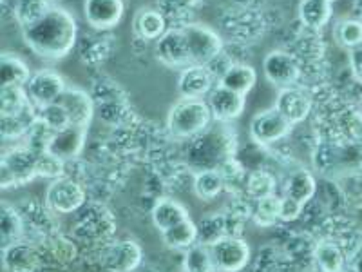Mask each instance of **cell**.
Segmentation results:
<instances>
[{"instance_id":"obj_1","label":"cell","mask_w":362,"mask_h":272,"mask_svg":"<svg viewBox=\"0 0 362 272\" xmlns=\"http://www.w3.org/2000/svg\"><path fill=\"white\" fill-rule=\"evenodd\" d=\"M78 24L73 13L60 6H51L44 17L22 28V38L29 50L42 60H62L76 44Z\"/></svg>"},{"instance_id":"obj_2","label":"cell","mask_w":362,"mask_h":272,"mask_svg":"<svg viewBox=\"0 0 362 272\" xmlns=\"http://www.w3.org/2000/svg\"><path fill=\"white\" fill-rule=\"evenodd\" d=\"M212 120L206 100L180 98L167 113V131L176 140H189L209 129Z\"/></svg>"},{"instance_id":"obj_3","label":"cell","mask_w":362,"mask_h":272,"mask_svg":"<svg viewBox=\"0 0 362 272\" xmlns=\"http://www.w3.org/2000/svg\"><path fill=\"white\" fill-rule=\"evenodd\" d=\"M37 160L38 151L29 145L9 149L8 153L2 154V165H0L2 189H13V187L25 186L29 181L37 180Z\"/></svg>"},{"instance_id":"obj_4","label":"cell","mask_w":362,"mask_h":272,"mask_svg":"<svg viewBox=\"0 0 362 272\" xmlns=\"http://www.w3.org/2000/svg\"><path fill=\"white\" fill-rule=\"evenodd\" d=\"M183 33H185L187 45H189V53L192 64L199 66H210L219 57L223 50V40L214 29H210L205 24H187L183 26Z\"/></svg>"},{"instance_id":"obj_5","label":"cell","mask_w":362,"mask_h":272,"mask_svg":"<svg viewBox=\"0 0 362 272\" xmlns=\"http://www.w3.org/2000/svg\"><path fill=\"white\" fill-rule=\"evenodd\" d=\"M209 249L216 272H239L250 261V245L241 236H225Z\"/></svg>"},{"instance_id":"obj_6","label":"cell","mask_w":362,"mask_h":272,"mask_svg":"<svg viewBox=\"0 0 362 272\" xmlns=\"http://www.w3.org/2000/svg\"><path fill=\"white\" fill-rule=\"evenodd\" d=\"M87 194L78 181L67 176L53 180L45 191V205L58 215H71L86 205Z\"/></svg>"},{"instance_id":"obj_7","label":"cell","mask_w":362,"mask_h":272,"mask_svg":"<svg viewBox=\"0 0 362 272\" xmlns=\"http://www.w3.org/2000/svg\"><path fill=\"white\" fill-rule=\"evenodd\" d=\"M293 125L276 108L255 113L250 120V136L255 144L274 145L290 135Z\"/></svg>"},{"instance_id":"obj_8","label":"cell","mask_w":362,"mask_h":272,"mask_svg":"<svg viewBox=\"0 0 362 272\" xmlns=\"http://www.w3.org/2000/svg\"><path fill=\"white\" fill-rule=\"evenodd\" d=\"M154 55H156L158 62L167 67H173V69L181 71L185 69V67L192 66L183 28L167 29L156 40Z\"/></svg>"},{"instance_id":"obj_9","label":"cell","mask_w":362,"mask_h":272,"mask_svg":"<svg viewBox=\"0 0 362 272\" xmlns=\"http://www.w3.org/2000/svg\"><path fill=\"white\" fill-rule=\"evenodd\" d=\"M66 87L67 84L62 74L54 69H40L31 74L29 82L25 84V93L35 108L40 109L57 102Z\"/></svg>"},{"instance_id":"obj_10","label":"cell","mask_w":362,"mask_h":272,"mask_svg":"<svg viewBox=\"0 0 362 272\" xmlns=\"http://www.w3.org/2000/svg\"><path fill=\"white\" fill-rule=\"evenodd\" d=\"M263 73L272 86L284 89V87H292L299 80L300 67L292 53L274 50L263 58Z\"/></svg>"},{"instance_id":"obj_11","label":"cell","mask_w":362,"mask_h":272,"mask_svg":"<svg viewBox=\"0 0 362 272\" xmlns=\"http://www.w3.org/2000/svg\"><path fill=\"white\" fill-rule=\"evenodd\" d=\"M205 100L209 103L214 122H221V124L238 120L243 115L245 106H247V95L235 93V91L221 86L219 82L216 84V87L210 91Z\"/></svg>"},{"instance_id":"obj_12","label":"cell","mask_w":362,"mask_h":272,"mask_svg":"<svg viewBox=\"0 0 362 272\" xmlns=\"http://www.w3.org/2000/svg\"><path fill=\"white\" fill-rule=\"evenodd\" d=\"M219 79H216V73L210 69V66H192L180 71L177 76V91L181 98H203L209 96V93L216 87Z\"/></svg>"},{"instance_id":"obj_13","label":"cell","mask_w":362,"mask_h":272,"mask_svg":"<svg viewBox=\"0 0 362 272\" xmlns=\"http://www.w3.org/2000/svg\"><path fill=\"white\" fill-rule=\"evenodd\" d=\"M144 251L132 239H118L102 252V265L109 272H134L140 267Z\"/></svg>"},{"instance_id":"obj_14","label":"cell","mask_w":362,"mask_h":272,"mask_svg":"<svg viewBox=\"0 0 362 272\" xmlns=\"http://www.w3.org/2000/svg\"><path fill=\"white\" fill-rule=\"evenodd\" d=\"M124 0H86L83 2V17L90 28L107 31L116 28L124 18Z\"/></svg>"},{"instance_id":"obj_15","label":"cell","mask_w":362,"mask_h":272,"mask_svg":"<svg viewBox=\"0 0 362 272\" xmlns=\"http://www.w3.org/2000/svg\"><path fill=\"white\" fill-rule=\"evenodd\" d=\"M57 103L62 106L64 111L69 116L71 125H80V128H89L90 120L95 116V103L86 91L80 87L67 86Z\"/></svg>"},{"instance_id":"obj_16","label":"cell","mask_w":362,"mask_h":272,"mask_svg":"<svg viewBox=\"0 0 362 272\" xmlns=\"http://www.w3.org/2000/svg\"><path fill=\"white\" fill-rule=\"evenodd\" d=\"M87 140V128H80V125H67L62 131L53 132L49 144L45 147V151L54 154L60 160L67 162L78 157L82 153L83 145Z\"/></svg>"},{"instance_id":"obj_17","label":"cell","mask_w":362,"mask_h":272,"mask_svg":"<svg viewBox=\"0 0 362 272\" xmlns=\"http://www.w3.org/2000/svg\"><path fill=\"white\" fill-rule=\"evenodd\" d=\"M274 108L288 120L290 124L296 125L305 122L312 113V98L306 95L305 91L297 89V87H284L279 89Z\"/></svg>"},{"instance_id":"obj_18","label":"cell","mask_w":362,"mask_h":272,"mask_svg":"<svg viewBox=\"0 0 362 272\" xmlns=\"http://www.w3.org/2000/svg\"><path fill=\"white\" fill-rule=\"evenodd\" d=\"M2 264L8 272H35L40 264V256L33 245L17 242L2 249Z\"/></svg>"},{"instance_id":"obj_19","label":"cell","mask_w":362,"mask_h":272,"mask_svg":"<svg viewBox=\"0 0 362 272\" xmlns=\"http://www.w3.org/2000/svg\"><path fill=\"white\" fill-rule=\"evenodd\" d=\"M151 216H153L154 227H156L160 232L169 231L170 227L177 225V223L185 222V220L190 218L187 207L173 198L158 200V202L154 203Z\"/></svg>"},{"instance_id":"obj_20","label":"cell","mask_w":362,"mask_h":272,"mask_svg":"<svg viewBox=\"0 0 362 272\" xmlns=\"http://www.w3.org/2000/svg\"><path fill=\"white\" fill-rule=\"evenodd\" d=\"M38 122V109L33 103H29L24 111L17 113V115L2 116L0 118V132L4 140H17L22 136H28L35 124Z\"/></svg>"},{"instance_id":"obj_21","label":"cell","mask_w":362,"mask_h":272,"mask_svg":"<svg viewBox=\"0 0 362 272\" xmlns=\"http://www.w3.org/2000/svg\"><path fill=\"white\" fill-rule=\"evenodd\" d=\"M31 71L21 57L11 53H2L0 57V86L2 87H25L31 79Z\"/></svg>"},{"instance_id":"obj_22","label":"cell","mask_w":362,"mask_h":272,"mask_svg":"<svg viewBox=\"0 0 362 272\" xmlns=\"http://www.w3.org/2000/svg\"><path fill=\"white\" fill-rule=\"evenodd\" d=\"M332 15H334V8L328 0H300L297 8V17L300 24L308 29L325 28Z\"/></svg>"},{"instance_id":"obj_23","label":"cell","mask_w":362,"mask_h":272,"mask_svg":"<svg viewBox=\"0 0 362 272\" xmlns=\"http://www.w3.org/2000/svg\"><path fill=\"white\" fill-rule=\"evenodd\" d=\"M255 82H257V73L248 64H232L219 76L221 86L228 87V89L235 91V93H241V95H248L254 89Z\"/></svg>"},{"instance_id":"obj_24","label":"cell","mask_w":362,"mask_h":272,"mask_svg":"<svg viewBox=\"0 0 362 272\" xmlns=\"http://www.w3.org/2000/svg\"><path fill=\"white\" fill-rule=\"evenodd\" d=\"M161 236H163V244L169 249L187 251V249H190L199 242V227L198 223H194L189 218L185 222L170 227L169 231L161 232Z\"/></svg>"},{"instance_id":"obj_25","label":"cell","mask_w":362,"mask_h":272,"mask_svg":"<svg viewBox=\"0 0 362 272\" xmlns=\"http://www.w3.org/2000/svg\"><path fill=\"white\" fill-rule=\"evenodd\" d=\"M167 31V21L158 9L145 8L134 17V33L144 40H158Z\"/></svg>"},{"instance_id":"obj_26","label":"cell","mask_w":362,"mask_h":272,"mask_svg":"<svg viewBox=\"0 0 362 272\" xmlns=\"http://www.w3.org/2000/svg\"><path fill=\"white\" fill-rule=\"evenodd\" d=\"M225 189V178L218 169H202L194 176V193L203 202H212Z\"/></svg>"},{"instance_id":"obj_27","label":"cell","mask_w":362,"mask_h":272,"mask_svg":"<svg viewBox=\"0 0 362 272\" xmlns=\"http://www.w3.org/2000/svg\"><path fill=\"white\" fill-rule=\"evenodd\" d=\"M317 191L315 178L310 171L299 169L296 173L290 174L288 181H286V187H284V194L290 196V198L297 200L299 203H308L313 198V194Z\"/></svg>"},{"instance_id":"obj_28","label":"cell","mask_w":362,"mask_h":272,"mask_svg":"<svg viewBox=\"0 0 362 272\" xmlns=\"http://www.w3.org/2000/svg\"><path fill=\"white\" fill-rule=\"evenodd\" d=\"M24 234V223L17 209H13L8 203H2L0 210V236H2V249L22 242Z\"/></svg>"},{"instance_id":"obj_29","label":"cell","mask_w":362,"mask_h":272,"mask_svg":"<svg viewBox=\"0 0 362 272\" xmlns=\"http://www.w3.org/2000/svg\"><path fill=\"white\" fill-rule=\"evenodd\" d=\"M313 260L321 272H337L344 268V252L334 242H321L313 251Z\"/></svg>"},{"instance_id":"obj_30","label":"cell","mask_w":362,"mask_h":272,"mask_svg":"<svg viewBox=\"0 0 362 272\" xmlns=\"http://www.w3.org/2000/svg\"><path fill=\"white\" fill-rule=\"evenodd\" d=\"M245 191H247V194L254 202L255 200L267 198V196L276 194L277 180L270 171L257 169L245 178Z\"/></svg>"},{"instance_id":"obj_31","label":"cell","mask_w":362,"mask_h":272,"mask_svg":"<svg viewBox=\"0 0 362 272\" xmlns=\"http://www.w3.org/2000/svg\"><path fill=\"white\" fill-rule=\"evenodd\" d=\"M279 210H281V196L272 194L267 198L255 200L252 207V222L257 227H272L276 222H279Z\"/></svg>"},{"instance_id":"obj_32","label":"cell","mask_w":362,"mask_h":272,"mask_svg":"<svg viewBox=\"0 0 362 272\" xmlns=\"http://www.w3.org/2000/svg\"><path fill=\"white\" fill-rule=\"evenodd\" d=\"M29 100L25 87H2L0 93V116L17 115L28 108Z\"/></svg>"},{"instance_id":"obj_33","label":"cell","mask_w":362,"mask_h":272,"mask_svg":"<svg viewBox=\"0 0 362 272\" xmlns=\"http://www.w3.org/2000/svg\"><path fill=\"white\" fill-rule=\"evenodd\" d=\"M183 272H216L210 258V249L199 242L187 249L183 256Z\"/></svg>"},{"instance_id":"obj_34","label":"cell","mask_w":362,"mask_h":272,"mask_svg":"<svg viewBox=\"0 0 362 272\" xmlns=\"http://www.w3.org/2000/svg\"><path fill=\"white\" fill-rule=\"evenodd\" d=\"M49 8L47 0H15V18L22 28H25L44 17Z\"/></svg>"},{"instance_id":"obj_35","label":"cell","mask_w":362,"mask_h":272,"mask_svg":"<svg viewBox=\"0 0 362 272\" xmlns=\"http://www.w3.org/2000/svg\"><path fill=\"white\" fill-rule=\"evenodd\" d=\"M335 40L346 50H354L362 44V22L355 18L339 21L334 28Z\"/></svg>"},{"instance_id":"obj_36","label":"cell","mask_w":362,"mask_h":272,"mask_svg":"<svg viewBox=\"0 0 362 272\" xmlns=\"http://www.w3.org/2000/svg\"><path fill=\"white\" fill-rule=\"evenodd\" d=\"M38 120H40L42 124H44L47 129H51L53 132L62 131V129H66L67 125H71L67 113L64 111L62 106L57 102L38 109Z\"/></svg>"},{"instance_id":"obj_37","label":"cell","mask_w":362,"mask_h":272,"mask_svg":"<svg viewBox=\"0 0 362 272\" xmlns=\"http://www.w3.org/2000/svg\"><path fill=\"white\" fill-rule=\"evenodd\" d=\"M64 164H66V162L57 158L54 154L47 153V151H38V178H51V180H57V178L64 176Z\"/></svg>"},{"instance_id":"obj_38","label":"cell","mask_w":362,"mask_h":272,"mask_svg":"<svg viewBox=\"0 0 362 272\" xmlns=\"http://www.w3.org/2000/svg\"><path fill=\"white\" fill-rule=\"evenodd\" d=\"M303 203H299L297 200L290 198V196H281V210H279V222L290 223L293 220H297L303 212Z\"/></svg>"},{"instance_id":"obj_39","label":"cell","mask_w":362,"mask_h":272,"mask_svg":"<svg viewBox=\"0 0 362 272\" xmlns=\"http://www.w3.org/2000/svg\"><path fill=\"white\" fill-rule=\"evenodd\" d=\"M350 67L355 79L362 82V44L350 50Z\"/></svg>"},{"instance_id":"obj_40","label":"cell","mask_w":362,"mask_h":272,"mask_svg":"<svg viewBox=\"0 0 362 272\" xmlns=\"http://www.w3.org/2000/svg\"><path fill=\"white\" fill-rule=\"evenodd\" d=\"M354 272H362V251L357 252V256H355Z\"/></svg>"},{"instance_id":"obj_41","label":"cell","mask_w":362,"mask_h":272,"mask_svg":"<svg viewBox=\"0 0 362 272\" xmlns=\"http://www.w3.org/2000/svg\"><path fill=\"white\" fill-rule=\"evenodd\" d=\"M355 140H357V145H358V147L362 149V132H361V135L357 136V138H355Z\"/></svg>"},{"instance_id":"obj_42","label":"cell","mask_w":362,"mask_h":272,"mask_svg":"<svg viewBox=\"0 0 362 272\" xmlns=\"http://www.w3.org/2000/svg\"><path fill=\"white\" fill-rule=\"evenodd\" d=\"M337 272H348V271H346V268H342V271H337Z\"/></svg>"},{"instance_id":"obj_43","label":"cell","mask_w":362,"mask_h":272,"mask_svg":"<svg viewBox=\"0 0 362 272\" xmlns=\"http://www.w3.org/2000/svg\"><path fill=\"white\" fill-rule=\"evenodd\" d=\"M328 2H332V0H328Z\"/></svg>"},{"instance_id":"obj_44","label":"cell","mask_w":362,"mask_h":272,"mask_svg":"<svg viewBox=\"0 0 362 272\" xmlns=\"http://www.w3.org/2000/svg\"><path fill=\"white\" fill-rule=\"evenodd\" d=\"M47 2H51V0H47Z\"/></svg>"}]
</instances>
